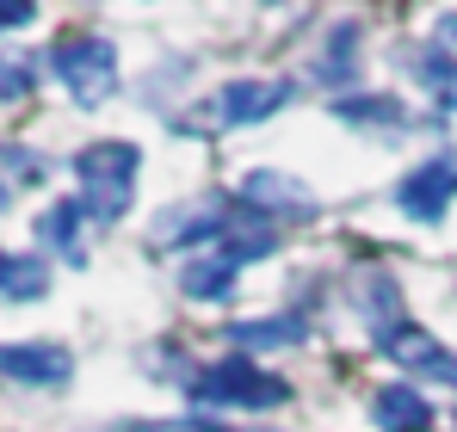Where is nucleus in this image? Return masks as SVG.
Returning <instances> with one entry per match:
<instances>
[{
    "label": "nucleus",
    "mask_w": 457,
    "mask_h": 432,
    "mask_svg": "<svg viewBox=\"0 0 457 432\" xmlns=\"http://www.w3.org/2000/svg\"><path fill=\"white\" fill-rule=\"evenodd\" d=\"M50 290V260L44 253H6L0 247V303H37Z\"/></svg>",
    "instance_id": "9b49d317"
},
{
    "label": "nucleus",
    "mask_w": 457,
    "mask_h": 432,
    "mask_svg": "<svg viewBox=\"0 0 457 432\" xmlns=\"http://www.w3.org/2000/svg\"><path fill=\"white\" fill-rule=\"evenodd\" d=\"M80 222H87L80 198H56L50 211L37 216V241H44V247H56L69 266H80V260H87V247H80Z\"/></svg>",
    "instance_id": "f8f14e48"
},
{
    "label": "nucleus",
    "mask_w": 457,
    "mask_h": 432,
    "mask_svg": "<svg viewBox=\"0 0 457 432\" xmlns=\"http://www.w3.org/2000/svg\"><path fill=\"white\" fill-rule=\"evenodd\" d=\"M137 173H143V148L137 143H87L75 154V179H80V211L87 222L112 228L124 222L130 198H137Z\"/></svg>",
    "instance_id": "f257e3e1"
},
{
    "label": "nucleus",
    "mask_w": 457,
    "mask_h": 432,
    "mask_svg": "<svg viewBox=\"0 0 457 432\" xmlns=\"http://www.w3.org/2000/svg\"><path fill=\"white\" fill-rule=\"evenodd\" d=\"M439 37H457V19H439Z\"/></svg>",
    "instance_id": "aec40b11"
},
{
    "label": "nucleus",
    "mask_w": 457,
    "mask_h": 432,
    "mask_svg": "<svg viewBox=\"0 0 457 432\" xmlns=\"http://www.w3.org/2000/svg\"><path fill=\"white\" fill-rule=\"evenodd\" d=\"M371 420L383 432H433V402L414 383H383L371 395Z\"/></svg>",
    "instance_id": "1a4fd4ad"
},
{
    "label": "nucleus",
    "mask_w": 457,
    "mask_h": 432,
    "mask_svg": "<svg viewBox=\"0 0 457 432\" xmlns=\"http://www.w3.org/2000/svg\"><path fill=\"white\" fill-rule=\"evenodd\" d=\"M31 87H37V62L31 56H0V105L31 99Z\"/></svg>",
    "instance_id": "f3484780"
},
{
    "label": "nucleus",
    "mask_w": 457,
    "mask_h": 432,
    "mask_svg": "<svg viewBox=\"0 0 457 432\" xmlns=\"http://www.w3.org/2000/svg\"><path fill=\"white\" fill-rule=\"evenodd\" d=\"M291 99H297V80H228V87H217V99H211V118L223 130H241V124L272 118Z\"/></svg>",
    "instance_id": "423d86ee"
},
{
    "label": "nucleus",
    "mask_w": 457,
    "mask_h": 432,
    "mask_svg": "<svg viewBox=\"0 0 457 432\" xmlns=\"http://www.w3.org/2000/svg\"><path fill=\"white\" fill-rule=\"evenodd\" d=\"M192 402L198 408H247V414H260V408H285L291 383L272 377V370H260L247 353H228V359L204 364L192 377Z\"/></svg>",
    "instance_id": "7ed1b4c3"
},
{
    "label": "nucleus",
    "mask_w": 457,
    "mask_h": 432,
    "mask_svg": "<svg viewBox=\"0 0 457 432\" xmlns=\"http://www.w3.org/2000/svg\"><path fill=\"white\" fill-rule=\"evenodd\" d=\"M241 204H253L266 222H285V216H315V192H309L303 179H291V173L260 167V173L241 179Z\"/></svg>",
    "instance_id": "0eeeda50"
},
{
    "label": "nucleus",
    "mask_w": 457,
    "mask_h": 432,
    "mask_svg": "<svg viewBox=\"0 0 457 432\" xmlns=\"http://www.w3.org/2000/svg\"><path fill=\"white\" fill-rule=\"evenodd\" d=\"M359 44H365V31H359L353 19H340V25L328 31V44H321V62H309V80H315V87L353 80V74H359Z\"/></svg>",
    "instance_id": "9d476101"
},
{
    "label": "nucleus",
    "mask_w": 457,
    "mask_h": 432,
    "mask_svg": "<svg viewBox=\"0 0 457 432\" xmlns=\"http://www.w3.org/2000/svg\"><path fill=\"white\" fill-rule=\"evenodd\" d=\"M12 211V186H6V179H0V216Z\"/></svg>",
    "instance_id": "6ab92c4d"
},
{
    "label": "nucleus",
    "mask_w": 457,
    "mask_h": 432,
    "mask_svg": "<svg viewBox=\"0 0 457 432\" xmlns=\"http://www.w3.org/2000/svg\"><path fill=\"white\" fill-rule=\"evenodd\" d=\"M235 272H241V266H228L223 253L204 247V253H192V260L179 266V290L198 296V303H223L228 290H235Z\"/></svg>",
    "instance_id": "ddd939ff"
},
{
    "label": "nucleus",
    "mask_w": 457,
    "mask_h": 432,
    "mask_svg": "<svg viewBox=\"0 0 457 432\" xmlns=\"http://www.w3.org/2000/svg\"><path fill=\"white\" fill-rule=\"evenodd\" d=\"M383 346V359L389 364H402V377H433V383H452L457 389V359L427 334V328H414L408 315L395 321V328H383V334H371Z\"/></svg>",
    "instance_id": "39448f33"
},
{
    "label": "nucleus",
    "mask_w": 457,
    "mask_h": 432,
    "mask_svg": "<svg viewBox=\"0 0 457 432\" xmlns=\"http://www.w3.org/2000/svg\"><path fill=\"white\" fill-rule=\"evenodd\" d=\"M334 118H346V124H383V130L408 124L395 99H353V93H346V99H334Z\"/></svg>",
    "instance_id": "dca6fc26"
},
{
    "label": "nucleus",
    "mask_w": 457,
    "mask_h": 432,
    "mask_svg": "<svg viewBox=\"0 0 457 432\" xmlns=\"http://www.w3.org/2000/svg\"><path fill=\"white\" fill-rule=\"evenodd\" d=\"M395 69H408L420 87H433L445 105H457V56H445V50H408V56H395Z\"/></svg>",
    "instance_id": "4468645a"
},
{
    "label": "nucleus",
    "mask_w": 457,
    "mask_h": 432,
    "mask_svg": "<svg viewBox=\"0 0 457 432\" xmlns=\"http://www.w3.org/2000/svg\"><path fill=\"white\" fill-rule=\"evenodd\" d=\"M130 432H154V427H130Z\"/></svg>",
    "instance_id": "412c9836"
},
{
    "label": "nucleus",
    "mask_w": 457,
    "mask_h": 432,
    "mask_svg": "<svg viewBox=\"0 0 457 432\" xmlns=\"http://www.w3.org/2000/svg\"><path fill=\"white\" fill-rule=\"evenodd\" d=\"M303 334H309L303 315H278V321H235V328H228V340H235V346H247V359H253V353H266V346H291V340H303Z\"/></svg>",
    "instance_id": "2eb2a0df"
},
{
    "label": "nucleus",
    "mask_w": 457,
    "mask_h": 432,
    "mask_svg": "<svg viewBox=\"0 0 457 432\" xmlns=\"http://www.w3.org/2000/svg\"><path fill=\"white\" fill-rule=\"evenodd\" d=\"M37 19V0H0V31H19Z\"/></svg>",
    "instance_id": "a211bd4d"
},
{
    "label": "nucleus",
    "mask_w": 457,
    "mask_h": 432,
    "mask_svg": "<svg viewBox=\"0 0 457 432\" xmlns=\"http://www.w3.org/2000/svg\"><path fill=\"white\" fill-rule=\"evenodd\" d=\"M457 198V154H427L414 173L395 179V211L414 222H439Z\"/></svg>",
    "instance_id": "20e7f679"
},
{
    "label": "nucleus",
    "mask_w": 457,
    "mask_h": 432,
    "mask_svg": "<svg viewBox=\"0 0 457 432\" xmlns=\"http://www.w3.org/2000/svg\"><path fill=\"white\" fill-rule=\"evenodd\" d=\"M44 62H50V74L62 80V93L75 99L80 112H99V105L118 93V50H112L105 37H93V31L56 37V44L44 50Z\"/></svg>",
    "instance_id": "f03ea898"
},
{
    "label": "nucleus",
    "mask_w": 457,
    "mask_h": 432,
    "mask_svg": "<svg viewBox=\"0 0 457 432\" xmlns=\"http://www.w3.org/2000/svg\"><path fill=\"white\" fill-rule=\"evenodd\" d=\"M75 359L56 346V340H19V346H0V377L12 383H31V389H56L69 383Z\"/></svg>",
    "instance_id": "6e6552de"
}]
</instances>
